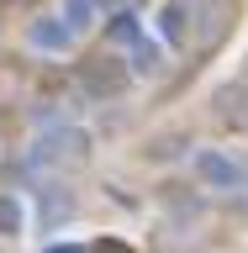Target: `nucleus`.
<instances>
[{
    "instance_id": "obj_1",
    "label": "nucleus",
    "mask_w": 248,
    "mask_h": 253,
    "mask_svg": "<svg viewBox=\"0 0 248 253\" xmlns=\"http://www.w3.org/2000/svg\"><path fill=\"white\" fill-rule=\"evenodd\" d=\"M79 148H90V137L79 132V126H48L43 137H37V148H32V158H43V164H58V158H74Z\"/></svg>"
},
{
    "instance_id": "obj_2",
    "label": "nucleus",
    "mask_w": 248,
    "mask_h": 253,
    "mask_svg": "<svg viewBox=\"0 0 248 253\" xmlns=\"http://www.w3.org/2000/svg\"><path fill=\"white\" fill-rule=\"evenodd\" d=\"M196 174H201V179H206L211 190H233L238 179H243V169H238V164H233L227 153H217V148H206V153L196 158Z\"/></svg>"
},
{
    "instance_id": "obj_3",
    "label": "nucleus",
    "mask_w": 248,
    "mask_h": 253,
    "mask_svg": "<svg viewBox=\"0 0 248 253\" xmlns=\"http://www.w3.org/2000/svg\"><path fill=\"white\" fill-rule=\"evenodd\" d=\"M74 37V27L63 21V16H43V21H32V47H43V53H63Z\"/></svg>"
},
{
    "instance_id": "obj_4",
    "label": "nucleus",
    "mask_w": 248,
    "mask_h": 253,
    "mask_svg": "<svg viewBox=\"0 0 248 253\" xmlns=\"http://www.w3.org/2000/svg\"><path fill=\"white\" fill-rule=\"evenodd\" d=\"M158 37H164V42H180V37H185V5H180V0L158 11Z\"/></svg>"
},
{
    "instance_id": "obj_5",
    "label": "nucleus",
    "mask_w": 248,
    "mask_h": 253,
    "mask_svg": "<svg viewBox=\"0 0 248 253\" xmlns=\"http://www.w3.org/2000/svg\"><path fill=\"white\" fill-rule=\"evenodd\" d=\"M95 16H100V0H63V21H69V27H90Z\"/></svg>"
},
{
    "instance_id": "obj_6",
    "label": "nucleus",
    "mask_w": 248,
    "mask_h": 253,
    "mask_svg": "<svg viewBox=\"0 0 248 253\" xmlns=\"http://www.w3.org/2000/svg\"><path fill=\"white\" fill-rule=\"evenodd\" d=\"M16 232H21V201L0 195V237H16Z\"/></svg>"
},
{
    "instance_id": "obj_7",
    "label": "nucleus",
    "mask_w": 248,
    "mask_h": 253,
    "mask_svg": "<svg viewBox=\"0 0 248 253\" xmlns=\"http://www.w3.org/2000/svg\"><path fill=\"white\" fill-rule=\"evenodd\" d=\"M111 37L132 47V42H138V16H132V11H127V16H111Z\"/></svg>"
},
{
    "instance_id": "obj_8",
    "label": "nucleus",
    "mask_w": 248,
    "mask_h": 253,
    "mask_svg": "<svg viewBox=\"0 0 248 253\" xmlns=\"http://www.w3.org/2000/svg\"><path fill=\"white\" fill-rule=\"evenodd\" d=\"M132 47H138V69H143V74H153V69H158V53H153V47H148V42H132Z\"/></svg>"
},
{
    "instance_id": "obj_9",
    "label": "nucleus",
    "mask_w": 248,
    "mask_h": 253,
    "mask_svg": "<svg viewBox=\"0 0 248 253\" xmlns=\"http://www.w3.org/2000/svg\"><path fill=\"white\" fill-rule=\"evenodd\" d=\"M43 253H79V248H69V243H53V248H43Z\"/></svg>"
}]
</instances>
